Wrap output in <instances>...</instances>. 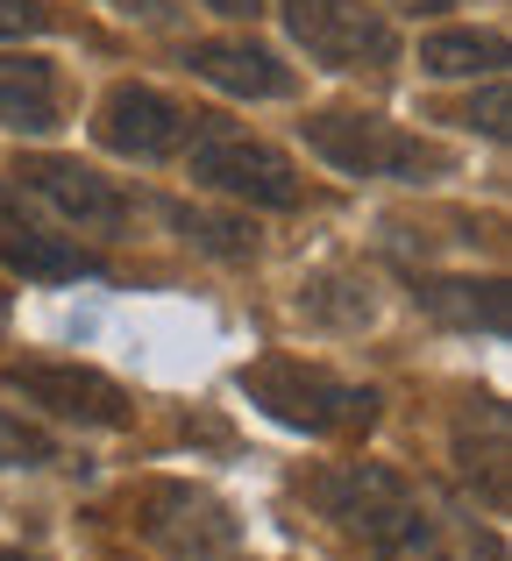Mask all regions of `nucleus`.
Segmentation results:
<instances>
[{"mask_svg":"<svg viewBox=\"0 0 512 561\" xmlns=\"http://www.w3.org/2000/svg\"><path fill=\"white\" fill-rule=\"evenodd\" d=\"M306 497L371 561H456L442 519L428 512V497L391 462H328L306 477Z\"/></svg>","mask_w":512,"mask_h":561,"instance_id":"f257e3e1","label":"nucleus"},{"mask_svg":"<svg viewBox=\"0 0 512 561\" xmlns=\"http://www.w3.org/2000/svg\"><path fill=\"white\" fill-rule=\"evenodd\" d=\"M236 383L263 420L292 426V434H314V440H363L377 426V412H385V398H377L371 383L328 377V370L292 363V356H263Z\"/></svg>","mask_w":512,"mask_h":561,"instance_id":"f03ea898","label":"nucleus"},{"mask_svg":"<svg viewBox=\"0 0 512 561\" xmlns=\"http://www.w3.org/2000/svg\"><path fill=\"white\" fill-rule=\"evenodd\" d=\"M185 164H193V185L221 192L236 206H271V214H292L306 199V179L277 142L250 136V128H228L214 114H193V136H185Z\"/></svg>","mask_w":512,"mask_h":561,"instance_id":"7ed1b4c3","label":"nucleus"},{"mask_svg":"<svg viewBox=\"0 0 512 561\" xmlns=\"http://www.w3.org/2000/svg\"><path fill=\"white\" fill-rule=\"evenodd\" d=\"M306 150L320 164H334L342 179H399V185H428L448 171V150L413 128L385 122V114H356V107H328L306 122Z\"/></svg>","mask_w":512,"mask_h":561,"instance_id":"20e7f679","label":"nucleus"},{"mask_svg":"<svg viewBox=\"0 0 512 561\" xmlns=\"http://www.w3.org/2000/svg\"><path fill=\"white\" fill-rule=\"evenodd\" d=\"M292 43L328 71H391L399 65V28L371 0H277Z\"/></svg>","mask_w":512,"mask_h":561,"instance_id":"39448f33","label":"nucleus"},{"mask_svg":"<svg viewBox=\"0 0 512 561\" xmlns=\"http://www.w3.org/2000/svg\"><path fill=\"white\" fill-rule=\"evenodd\" d=\"M136 534L171 561H228L242 526L207 483H150L136 497Z\"/></svg>","mask_w":512,"mask_h":561,"instance_id":"423d86ee","label":"nucleus"},{"mask_svg":"<svg viewBox=\"0 0 512 561\" xmlns=\"http://www.w3.org/2000/svg\"><path fill=\"white\" fill-rule=\"evenodd\" d=\"M8 391L65 426H93V434L128 426V391L107 370H86V363H8Z\"/></svg>","mask_w":512,"mask_h":561,"instance_id":"0eeeda50","label":"nucleus"},{"mask_svg":"<svg viewBox=\"0 0 512 561\" xmlns=\"http://www.w3.org/2000/svg\"><path fill=\"white\" fill-rule=\"evenodd\" d=\"M185 136H193V114L179 107L171 93H157V85H114L107 100H100L93 114V142L114 157H128V164H164V157L185 150Z\"/></svg>","mask_w":512,"mask_h":561,"instance_id":"6e6552de","label":"nucleus"},{"mask_svg":"<svg viewBox=\"0 0 512 561\" xmlns=\"http://www.w3.org/2000/svg\"><path fill=\"white\" fill-rule=\"evenodd\" d=\"M22 192H36L43 206H50L65 228L79 234H122L128 220H136V199H128L114 179H100V171H86L79 157H22Z\"/></svg>","mask_w":512,"mask_h":561,"instance_id":"1a4fd4ad","label":"nucleus"},{"mask_svg":"<svg viewBox=\"0 0 512 561\" xmlns=\"http://www.w3.org/2000/svg\"><path fill=\"white\" fill-rule=\"evenodd\" d=\"M448 455H456V477L470 483V497L485 512L512 505V434H505V405L499 398H470L448 426Z\"/></svg>","mask_w":512,"mask_h":561,"instance_id":"9d476101","label":"nucleus"},{"mask_svg":"<svg viewBox=\"0 0 512 561\" xmlns=\"http://www.w3.org/2000/svg\"><path fill=\"white\" fill-rule=\"evenodd\" d=\"M0 271H22V277H36V285H65V277H93L100 256L79 249V242H65V234H50L22 206V192L0 185Z\"/></svg>","mask_w":512,"mask_h":561,"instance_id":"9b49d317","label":"nucleus"},{"mask_svg":"<svg viewBox=\"0 0 512 561\" xmlns=\"http://www.w3.org/2000/svg\"><path fill=\"white\" fill-rule=\"evenodd\" d=\"M185 65H193V79H207L214 93H228V100H292V93H299V79H292L285 57L263 50V43H250V36L193 43Z\"/></svg>","mask_w":512,"mask_h":561,"instance_id":"f8f14e48","label":"nucleus"},{"mask_svg":"<svg viewBox=\"0 0 512 561\" xmlns=\"http://www.w3.org/2000/svg\"><path fill=\"white\" fill-rule=\"evenodd\" d=\"M413 299H420L428 320H442V328H456V334H491V342H499L512 328V299H505L499 277H420Z\"/></svg>","mask_w":512,"mask_h":561,"instance_id":"ddd939ff","label":"nucleus"},{"mask_svg":"<svg viewBox=\"0 0 512 561\" xmlns=\"http://www.w3.org/2000/svg\"><path fill=\"white\" fill-rule=\"evenodd\" d=\"M0 128L14 136H57L65 128V93L57 71L29 50H0Z\"/></svg>","mask_w":512,"mask_h":561,"instance_id":"4468645a","label":"nucleus"},{"mask_svg":"<svg viewBox=\"0 0 512 561\" xmlns=\"http://www.w3.org/2000/svg\"><path fill=\"white\" fill-rule=\"evenodd\" d=\"M299 320H314V328H371L377 320V285L363 271H314L299 285Z\"/></svg>","mask_w":512,"mask_h":561,"instance_id":"2eb2a0df","label":"nucleus"},{"mask_svg":"<svg viewBox=\"0 0 512 561\" xmlns=\"http://www.w3.org/2000/svg\"><path fill=\"white\" fill-rule=\"evenodd\" d=\"M420 71L428 79H499L505 71V36L499 28H442V36L420 43Z\"/></svg>","mask_w":512,"mask_h":561,"instance_id":"dca6fc26","label":"nucleus"},{"mask_svg":"<svg viewBox=\"0 0 512 561\" xmlns=\"http://www.w3.org/2000/svg\"><path fill=\"white\" fill-rule=\"evenodd\" d=\"M164 220H171V228H179L193 249H207V256H221V263L257 256V228H242V220H228V214H200V206H164Z\"/></svg>","mask_w":512,"mask_h":561,"instance_id":"f3484780","label":"nucleus"},{"mask_svg":"<svg viewBox=\"0 0 512 561\" xmlns=\"http://www.w3.org/2000/svg\"><path fill=\"white\" fill-rule=\"evenodd\" d=\"M463 128H485L491 142H505V85L499 79H491L485 100H470V107H463Z\"/></svg>","mask_w":512,"mask_h":561,"instance_id":"a211bd4d","label":"nucleus"},{"mask_svg":"<svg viewBox=\"0 0 512 561\" xmlns=\"http://www.w3.org/2000/svg\"><path fill=\"white\" fill-rule=\"evenodd\" d=\"M43 22H50V14L29 8V0H0V36H36Z\"/></svg>","mask_w":512,"mask_h":561,"instance_id":"6ab92c4d","label":"nucleus"},{"mask_svg":"<svg viewBox=\"0 0 512 561\" xmlns=\"http://www.w3.org/2000/svg\"><path fill=\"white\" fill-rule=\"evenodd\" d=\"M200 8L228 14V22H250V14H263V0H200Z\"/></svg>","mask_w":512,"mask_h":561,"instance_id":"aec40b11","label":"nucleus"},{"mask_svg":"<svg viewBox=\"0 0 512 561\" xmlns=\"http://www.w3.org/2000/svg\"><path fill=\"white\" fill-rule=\"evenodd\" d=\"M399 8H420V14H442V8H456V0H399Z\"/></svg>","mask_w":512,"mask_h":561,"instance_id":"412c9836","label":"nucleus"},{"mask_svg":"<svg viewBox=\"0 0 512 561\" xmlns=\"http://www.w3.org/2000/svg\"><path fill=\"white\" fill-rule=\"evenodd\" d=\"M0 561H36V554H22V548H0Z\"/></svg>","mask_w":512,"mask_h":561,"instance_id":"4be33fe9","label":"nucleus"}]
</instances>
